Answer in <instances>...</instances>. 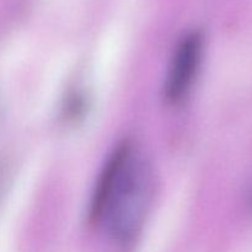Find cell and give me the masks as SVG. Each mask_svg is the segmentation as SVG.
Returning <instances> with one entry per match:
<instances>
[{
	"label": "cell",
	"mask_w": 252,
	"mask_h": 252,
	"mask_svg": "<svg viewBox=\"0 0 252 252\" xmlns=\"http://www.w3.org/2000/svg\"><path fill=\"white\" fill-rule=\"evenodd\" d=\"M153 196V174L142 150L130 142L118 145L103 166L90 217L112 240L129 245L140 233Z\"/></svg>",
	"instance_id": "1"
},
{
	"label": "cell",
	"mask_w": 252,
	"mask_h": 252,
	"mask_svg": "<svg viewBox=\"0 0 252 252\" xmlns=\"http://www.w3.org/2000/svg\"><path fill=\"white\" fill-rule=\"evenodd\" d=\"M203 56V37L199 32H189L179 42L172 53L164 85L167 102H181L191 90Z\"/></svg>",
	"instance_id": "2"
}]
</instances>
